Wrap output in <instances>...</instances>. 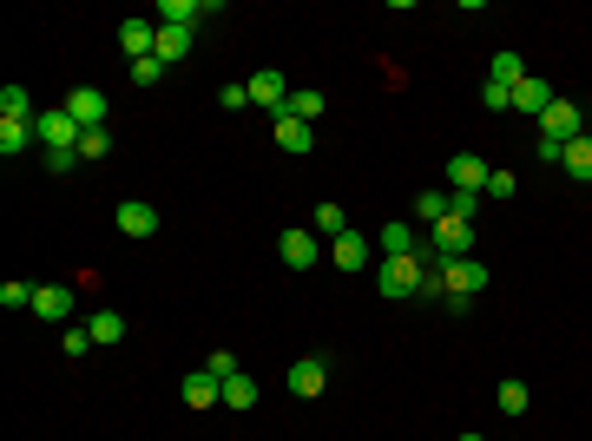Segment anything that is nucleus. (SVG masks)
Segmentation results:
<instances>
[{
    "label": "nucleus",
    "mask_w": 592,
    "mask_h": 441,
    "mask_svg": "<svg viewBox=\"0 0 592 441\" xmlns=\"http://www.w3.org/2000/svg\"><path fill=\"white\" fill-rule=\"evenodd\" d=\"M428 277H435V251L421 244L415 257H382V270H375V290L389 303H402V297H421L428 290Z\"/></svg>",
    "instance_id": "nucleus-1"
},
{
    "label": "nucleus",
    "mask_w": 592,
    "mask_h": 441,
    "mask_svg": "<svg viewBox=\"0 0 592 441\" xmlns=\"http://www.w3.org/2000/svg\"><path fill=\"white\" fill-rule=\"evenodd\" d=\"M79 132H86V126H79L66 106H53V112H40V119H33V139H40V152H73Z\"/></svg>",
    "instance_id": "nucleus-2"
},
{
    "label": "nucleus",
    "mask_w": 592,
    "mask_h": 441,
    "mask_svg": "<svg viewBox=\"0 0 592 441\" xmlns=\"http://www.w3.org/2000/svg\"><path fill=\"white\" fill-rule=\"evenodd\" d=\"M435 284L448 297H481L487 290V264L481 257H454V264H435Z\"/></svg>",
    "instance_id": "nucleus-3"
},
{
    "label": "nucleus",
    "mask_w": 592,
    "mask_h": 441,
    "mask_svg": "<svg viewBox=\"0 0 592 441\" xmlns=\"http://www.w3.org/2000/svg\"><path fill=\"white\" fill-rule=\"evenodd\" d=\"M428 251H435V264L474 257V224H468V218H441V224H435V237H428Z\"/></svg>",
    "instance_id": "nucleus-4"
},
{
    "label": "nucleus",
    "mask_w": 592,
    "mask_h": 441,
    "mask_svg": "<svg viewBox=\"0 0 592 441\" xmlns=\"http://www.w3.org/2000/svg\"><path fill=\"white\" fill-rule=\"evenodd\" d=\"M540 139H553V145L586 139V119H579V106H573V99H553V106L540 112Z\"/></svg>",
    "instance_id": "nucleus-5"
},
{
    "label": "nucleus",
    "mask_w": 592,
    "mask_h": 441,
    "mask_svg": "<svg viewBox=\"0 0 592 441\" xmlns=\"http://www.w3.org/2000/svg\"><path fill=\"white\" fill-rule=\"evenodd\" d=\"M244 86H250V106H264L270 119H283V106H290V93H296L283 73H250Z\"/></svg>",
    "instance_id": "nucleus-6"
},
{
    "label": "nucleus",
    "mask_w": 592,
    "mask_h": 441,
    "mask_svg": "<svg viewBox=\"0 0 592 441\" xmlns=\"http://www.w3.org/2000/svg\"><path fill=\"white\" fill-rule=\"evenodd\" d=\"M323 389H329V356H296V363H290V395L316 402Z\"/></svg>",
    "instance_id": "nucleus-7"
},
{
    "label": "nucleus",
    "mask_w": 592,
    "mask_h": 441,
    "mask_svg": "<svg viewBox=\"0 0 592 441\" xmlns=\"http://www.w3.org/2000/svg\"><path fill=\"white\" fill-rule=\"evenodd\" d=\"M218 0H158V27H191V20H218Z\"/></svg>",
    "instance_id": "nucleus-8"
},
{
    "label": "nucleus",
    "mask_w": 592,
    "mask_h": 441,
    "mask_svg": "<svg viewBox=\"0 0 592 441\" xmlns=\"http://www.w3.org/2000/svg\"><path fill=\"white\" fill-rule=\"evenodd\" d=\"M448 191H474V198H481V191H487V158L454 152L448 158Z\"/></svg>",
    "instance_id": "nucleus-9"
},
{
    "label": "nucleus",
    "mask_w": 592,
    "mask_h": 441,
    "mask_svg": "<svg viewBox=\"0 0 592 441\" xmlns=\"http://www.w3.org/2000/svg\"><path fill=\"white\" fill-rule=\"evenodd\" d=\"M277 257H283L290 270H316V257H323V244H316L310 231H283V237H277Z\"/></svg>",
    "instance_id": "nucleus-10"
},
{
    "label": "nucleus",
    "mask_w": 592,
    "mask_h": 441,
    "mask_svg": "<svg viewBox=\"0 0 592 441\" xmlns=\"http://www.w3.org/2000/svg\"><path fill=\"white\" fill-rule=\"evenodd\" d=\"M33 316L40 323H66L73 316V284H40L33 290Z\"/></svg>",
    "instance_id": "nucleus-11"
},
{
    "label": "nucleus",
    "mask_w": 592,
    "mask_h": 441,
    "mask_svg": "<svg viewBox=\"0 0 592 441\" xmlns=\"http://www.w3.org/2000/svg\"><path fill=\"white\" fill-rule=\"evenodd\" d=\"M66 112H73L79 126H106V93H99V86H73V93H66Z\"/></svg>",
    "instance_id": "nucleus-12"
},
{
    "label": "nucleus",
    "mask_w": 592,
    "mask_h": 441,
    "mask_svg": "<svg viewBox=\"0 0 592 441\" xmlns=\"http://www.w3.org/2000/svg\"><path fill=\"white\" fill-rule=\"evenodd\" d=\"M178 389H185V409H218V402H224V382L211 376V369H191Z\"/></svg>",
    "instance_id": "nucleus-13"
},
{
    "label": "nucleus",
    "mask_w": 592,
    "mask_h": 441,
    "mask_svg": "<svg viewBox=\"0 0 592 441\" xmlns=\"http://www.w3.org/2000/svg\"><path fill=\"white\" fill-rule=\"evenodd\" d=\"M553 99H560V93H553V86H546L540 73H527V79L514 86V112H527V119H540V112L553 106Z\"/></svg>",
    "instance_id": "nucleus-14"
},
{
    "label": "nucleus",
    "mask_w": 592,
    "mask_h": 441,
    "mask_svg": "<svg viewBox=\"0 0 592 441\" xmlns=\"http://www.w3.org/2000/svg\"><path fill=\"white\" fill-rule=\"evenodd\" d=\"M119 231H125V237H158V205L125 198V205H119Z\"/></svg>",
    "instance_id": "nucleus-15"
},
{
    "label": "nucleus",
    "mask_w": 592,
    "mask_h": 441,
    "mask_svg": "<svg viewBox=\"0 0 592 441\" xmlns=\"http://www.w3.org/2000/svg\"><path fill=\"white\" fill-rule=\"evenodd\" d=\"M329 257H336V270H349V277H356V270H369V237H362V231H343L336 244H329Z\"/></svg>",
    "instance_id": "nucleus-16"
},
{
    "label": "nucleus",
    "mask_w": 592,
    "mask_h": 441,
    "mask_svg": "<svg viewBox=\"0 0 592 441\" xmlns=\"http://www.w3.org/2000/svg\"><path fill=\"white\" fill-rule=\"evenodd\" d=\"M119 47L132 53V60H152V53H158V27H152V20H125V27H119Z\"/></svg>",
    "instance_id": "nucleus-17"
},
{
    "label": "nucleus",
    "mask_w": 592,
    "mask_h": 441,
    "mask_svg": "<svg viewBox=\"0 0 592 441\" xmlns=\"http://www.w3.org/2000/svg\"><path fill=\"white\" fill-rule=\"evenodd\" d=\"M270 126H277V152H290V158H303L316 145V132L303 126V119H290V112H283V119H270Z\"/></svg>",
    "instance_id": "nucleus-18"
},
{
    "label": "nucleus",
    "mask_w": 592,
    "mask_h": 441,
    "mask_svg": "<svg viewBox=\"0 0 592 441\" xmlns=\"http://www.w3.org/2000/svg\"><path fill=\"white\" fill-rule=\"evenodd\" d=\"M428 237L415 231V224H382V257H415Z\"/></svg>",
    "instance_id": "nucleus-19"
},
{
    "label": "nucleus",
    "mask_w": 592,
    "mask_h": 441,
    "mask_svg": "<svg viewBox=\"0 0 592 441\" xmlns=\"http://www.w3.org/2000/svg\"><path fill=\"white\" fill-rule=\"evenodd\" d=\"M520 79H527V60H520V53H494V60H487V86H507V93H514Z\"/></svg>",
    "instance_id": "nucleus-20"
},
{
    "label": "nucleus",
    "mask_w": 592,
    "mask_h": 441,
    "mask_svg": "<svg viewBox=\"0 0 592 441\" xmlns=\"http://www.w3.org/2000/svg\"><path fill=\"white\" fill-rule=\"evenodd\" d=\"M560 172H566V178H579V185H592V132H586V139H573V145H566Z\"/></svg>",
    "instance_id": "nucleus-21"
},
{
    "label": "nucleus",
    "mask_w": 592,
    "mask_h": 441,
    "mask_svg": "<svg viewBox=\"0 0 592 441\" xmlns=\"http://www.w3.org/2000/svg\"><path fill=\"white\" fill-rule=\"evenodd\" d=\"M0 119H20V126H33L40 112H33V99H27V86H0Z\"/></svg>",
    "instance_id": "nucleus-22"
},
{
    "label": "nucleus",
    "mask_w": 592,
    "mask_h": 441,
    "mask_svg": "<svg viewBox=\"0 0 592 441\" xmlns=\"http://www.w3.org/2000/svg\"><path fill=\"white\" fill-rule=\"evenodd\" d=\"M86 330H93V343L119 349V343H125V316H119V310H93V323H86Z\"/></svg>",
    "instance_id": "nucleus-23"
},
{
    "label": "nucleus",
    "mask_w": 592,
    "mask_h": 441,
    "mask_svg": "<svg viewBox=\"0 0 592 441\" xmlns=\"http://www.w3.org/2000/svg\"><path fill=\"white\" fill-rule=\"evenodd\" d=\"M257 395H264V389H257V382H250L244 369H237V376L224 382V409H237V415H244V409H257Z\"/></svg>",
    "instance_id": "nucleus-24"
},
{
    "label": "nucleus",
    "mask_w": 592,
    "mask_h": 441,
    "mask_svg": "<svg viewBox=\"0 0 592 441\" xmlns=\"http://www.w3.org/2000/svg\"><path fill=\"white\" fill-rule=\"evenodd\" d=\"M283 112H290V119H303V126H316V119H323V93H316V86H296Z\"/></svg>",
    "instance_id": "nucleus-25"
},
{
    "label": "nucleus",
    "mask_w": 592,
    "mask_h": 441,
    "mask_svg": "<svg viewBox=\"0 0 592 441\" xmlns=\"http://www.w3.org/2000/svg\"><path fill=\"white\" fill-rule=\"evenodd\" d=\"M185 53H191V27H158V60L178 66Z\"/></svg>",
    "instance_id": "nucleus-26"
},
{
    "label": "nucleus",
    "mask_w": 592,
    "mask_h": 441,
    "mask_svg": "<svg viewBox=\"0 0 592 441\" xmlns=\"http://www.w3.org/2000/svg\"><path fill=\"white\" fill-rule=\"evenodd\" d=\"M33 145V126H20V119H0V152L7 158H20Z\"/></svg>",
    "instance_id": "nucleus-27"
},
{
    "label": "nucleus",
    "mask_w": 592,
    "mask_h": 441,
    "mask_svg": "<svg viewBox=\"0 0 592 441\" xmlns=\"http://www.w3.org/2000/svg\"><path fill=\"white\" fill-rule=\"evenodd\" d=\"M310 231H329V244H336V237H343V231H349V218H343V205H329V198H323V205H316V218H310Z\"/></svg>",
    "instance_id": "nucleus-28"
},
{
    "label": "nucleus",
    "mask_w": 592,
    "mask_h": 441,
    "mask_svg": "<svg viewBox=\"0 0 592 441\" xmlns=\"http://www.w3.org/2000/svg\"><path fill=\"white\" fill-rule=\"evenodd\" d=\"M527 402H533V395H527V382H520V376L500 382V415H527Z\"/></svg>",
    "instance_id": "nucleus-29"
},
{
    "label": "nucleus",
    "mask_w": 592,
    "mask_h": 441,
    "mask_svg": "<svg viewBox=\"0 0 592 441\" xmlns=\"http://www.w3.org/2000/svg\"><path fill=\"white\" fill-rule=\"evenodd\" d=\"M415 218L421 224H441V218H448V191H421V198H415Z\"/></svg>",
    "instance_id": "nucleus-30"
},
{
    "label": "nucleus",
    "mask_w": 592,
    "mask_h": 441,
    "mask_svg": "<svg viewBox=\"0 0 592 441\" xmlns=\"http://www.w3.org/2000/svg\"><path fill=\"white\" fill-rule=\"evenodd\" d=\"M112 152V132L106 126H86V132H79V158H106Z\"/></svg>",
    "instance_id": "nucleus-31"
},
{
    "label": "nucleus",
    "mask_w": 592,
    "mask_h": 441,
    "mask_svg": "<svg viewBox=\"0 0 592 441\" xmlns=\"http://www.w3.org/2000/svg\"><path fill=\"white\" fill-rule=\"evenodd\" d=\"M33 290L40 284H0V310H33Z\"/></svg>",
    "instance_id": "nucleus-32"
},
{
    "label": "nucleus",
    "mask_w": 592,
    "mask_h": 441,
    "mask_svg": "<svg viewBox=\"0 0 592 441\" xmlns=\"http://www.w3.org/2000/svg\"><path fill=\"white\" fill-rule=\"evenodd\" d=\"M60 349H66V363H79L93 349V330H60Z\"/></svg>",
    "instance_id": "nucleus-33"
},
{
    "label": "nucleus",
    "mask_w": 592,
    "mask_h": 441,
    "mask_svg": "<svg viewBox=\"0 0 592 441\" xmlns=\"http://www.w3.org/2000/svg\"><path fill=\"white\" fill-rule=\"evenodd\" d=\"M165 73H172V66L158 60V53H152V60H132V79H139V86H158Z\"/></svg>",
    "instance_id": "nucleus-34"
},
{
    "label": "nucleus",
    "mask_w": 592,
    "mask_h": 441,
    "mask_svg": "<svg viewBox=\"0 0 592 441\" xmlns=\"http://www.w3.org/2000/svg\"><path fill=\"white\" fill-rule=\"evenodd\" d=\"M40 165H47L53 178H66V172H73V165H79V145H73V152H40Z\"/></svg>",
    "instance_id": "nucleus-35"
},
{
    "label": "nucleus",
    "mask_w": 592,
    "mask_h": 441,
    "mask_svg": "<svg viewBox=\"0 0 592 441\" xmlns=\"http://www.w3.org/2000/svg\"><path fill=\"white\" fill-rule=\"evenodd\" d=\"M218 99H224V112H244V106H250V86H244V79H231Z\"/></svg>",
    "instance_id": "nucleus-36"
},
{
    "label": "nucleus",
    "mask_w": 592,
    "mask_h": 441,
    "mask_svg": "<svg viewBox=\"0 0 592 441\" xmlns=\"http://www.w3.org/2000/svg\"><path fill=\"white\" fill-rule=\"evenodd\" d=\"M514 185H520L514 172H487V198H514Z\"/></svg>",
    "instance_id": "nucleus-37"
},
{
    "label": "nucleus",
    "mask_w": 592,
    "mask_h": 441,
    "mask_svg": "<svg viewBox=\"0 0 592 441\" xmlns=\"http://www.w3.org/2000/svg\"><path fill=\"white\" fill-rule=\"evenodd\" d=\"M481 99H487V112H514V93H507V86H481Z\"/></svg>",
    "instance_id": "nucleus-38"
},
{
    "label": "nucleus",
    "mask_w": 592,
    "mask_h": 441,
    "mask_svg": "<svg viewBox=\"0 0 592 441\" xmlns=\"http://www.w3.org/2000/svg\"><path fill=\"white\" fill-rule=\"evenodd\" d=\"M204 369H211V376H218V382H231V376H237V356H231V349H218V356H211V363H204Z\"/></svg>",
    "instance_id": "nucleus-39"
},
{
    "label": "nucleus",
    "mask_w": 592,
    "mask_h": 441,
    "mask_svg": "<svg viewBox=\"0 0 592 441\" xmlns=\"http://www.w3.org/2000/svg\"><path fill=\"white\" fill-rule=\"evenodd\" d=\"M454 441H487V435H454Z\"/></svg>",
    "instance_id": "nucleus-40"
}]
</instances>
